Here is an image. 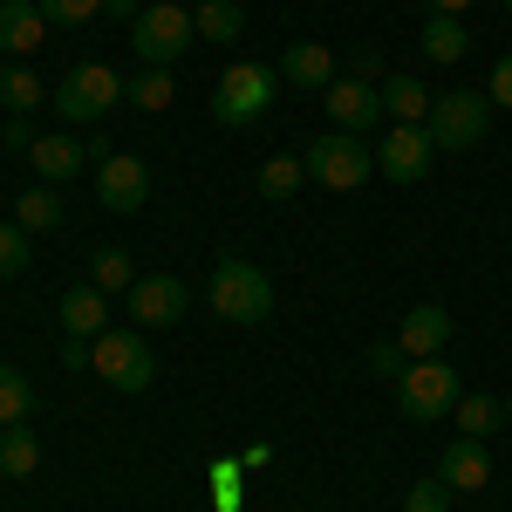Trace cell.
Wrapping results in <instances>:
<instances>
[{"label": "cell", "instance_id": "603a6c76", "mask_svg": "<svg viewBox=\"0 0 512 512\" xmlns=\"http://www.w3.org/2000/svg\"><path fill=\"white\" fill-rule=\"evenodd\" d=\"M35 465H41L35 424H7V431H0V472L7 478H35Z\"/></svg>", "mask_w": 512, "mask_h": 512}, {"label": "cell", "instance_id": "2e32d148", "mask_svg": "<svg viewBox=\"0 0 512 512\" xmlns=\"http://www.w3.org/2000/svg\"><path fill=\"white\" fill-rule=\"evenodd\" d=\"M444 342H451V315H444L437 301L410 308V315H403V328H396V349L410 355V362H424V355H444Z\"/></svg>", "mask_w": 512, "mask_h": 512}, {"label": "cell", "instance_id": "ffe728a7", "mask_svg": "<svg viewBox=\"0 0 512 512\" xmlns=\"http://www.w3.org/2000/svg\"><path fill=\"white\" fill-rule=\"evenodd\" d=\"M417 48H424L431 62H465V55H472V35H465V21H458V14H431V21H424V35H417Z\"/></svg>", "mask_w": 512, "mask_h": 512}, {"label": "cell", "instance_id": "4fadbf2b", "mask_svg": "<svg viewBox=\"0 0 512 512\" xmlns=\"http://www.w3.org/2000/svg\"><path fill=\"white\" fill-rule=\"evenodd\" d=\"M437 478H444L451 492H485V485H492V451H485V437H451L444 458H437Z\"/></svg>", "mask_w": 512, "mask_h": 512}, {"label": "cell", "instance_id": "3957f363", "mask_svg": "<svg viewBox=\"0 0 512 512\" xmlns=\"http://www.w3.org/2000/svg\"><path fill=\"white\" fill-rule=\"evenodd\" d=\"M192 41H198V21H192V7H178V0H151V7L130 21V55H137L144 69L185 62Z\"/></svg>", "mask_w": 512, "mask_h": 512}, {"label": "cell", "instance_id": "52a82bcc", "mask_svg": "<svg viewBox=\"0 0 512 512\" xmlns=\"http://www.w3.org/2000/svg\"><path fill=\"white\" fill-rule=\"evenodd\" d=\"M396 410H403L410 424H444V417L458 410V369H451L444 355L410 362V369L396 376Z\"/></svg>", "mask_w": 512, "mask_h": 512}, {"label": "cell", "instance_id": "4dcf8cb0", "mask_svg": "<svg viewBox=\"0 0 512 512\" xmlns=\"http://www.w3.org/2000/svg\"><path fill=\"white\" fill-rule=\"evenodd\" d=\"M35 7L48 14V28H89L103 14V0H35Z\"/></svg>", "mask_w": 512, "mask_h": 512}, {"label": "cell", "instance_id": "9a60e30c", "mask_svg": "<svg viewBox=\"0 0 512 512\" xmlns=\"http://www.w3.org/2000/svg\"><path fill=\"white\" fill-rule=\"evenodd\" d=\"M62 328H69V342H96V335L110 328V294H103L96 280H76V287L62 294Z\"/></svg>", "mask_w": 512, "mask_h": 512}, {"label": "cell", "instance_id": "8992f818", "mask_svg": "<svg viewBox=\"0 0 512 512\" xmlns=\"http://www.w3.org/2000/svg\"><path fill=\"white\" fill-rule=\"evenodd\" d=\"M48 103H55V117L69 123V130H76V123H103L123 103V76L110 69V62H76L69 76L55 82Z\"/></svg>", "mask_w": 512, "mask_h": 512}, {"label": "cell", "instance_id": "74e56055", "mask_svg": "<svg viewBox=\"0 0 512 512\" xmlns=\"http://www.w3.org/2000/svg\"><path fill=\"white\" fill-rule=\"evenodd\" d=\"M103 14H110V21H137V14H144V0H103Z\"/></svg>", "mask_w": 512, "mask_h": 512}, {"label": "cell", "instance_id": "d590c367", "mask_svg": "<svg viewBox=\"0 0 512 512\" xmlns=\"http://www.w3.org/2000/svg\"><path fill=\"white\" fill-rule=\"evenodd\" d=\"M349 76L355 82H376V76H383V55H376V48H355V55H349Z\"/></svg>", "mask_w": 512, "mask_h": 512}, {"label": "cell", "instance_id": "5b68a950", "mask_svg": "<svg viewBox=\"0 0 512 512\" xmlns=\"http://www.w3.org/2000/svg\"><path fill=\"white\" fill-rule=\"evenodd\" d=\"M274 89H280V69H267V62H246V55H239L233 69L219 76V89H212V123H226V130L260 123L267 110H274Z\"/></svg>", "mask_w": 512, "mask_h": 512}, {"label": "cell", "instance_id": "484cf974", "mask_svg": "<svg viewBox=\"0 0 512 512\" xmlns=\"http://www.w3.org/2000/svg\"><path fill=\"white\" fill-rule=\"evenodd\" d=\"M0 103H7L14 117H28L35 103H48V89H41V76L28 62H14V69H0Z\"/></svg>", "mask_w": 512, "mask_h": 512}, {"label": "cell", "instance_id": "ee69618b", "mask_svg": "<svg viewBox=\"0 0 512 512\" xmlns=\"http://www.w3.org/2000/svg\"><path fill=\"white\" fill-rule=\"evenodd\" d=\"M239 7H246V0H239Z\"/></svg>", "mask_w": 512, "mask_h": 512}, {"label": "cell", "instance_id": "f35d334b", "mask_svg": "<svg viewBox=\"0 0 512 512\" xmlns=\"http://www.w3.org/2000/svg\"><path fill=\"white\" fill-rule=\"evenodd\" d=\"M62 369H89V342H62Z\"/></svg>", "mask_w": 512, "mask_h": 512}, {"label": "cell", "instance_id": "1f68e13d", "mask_svg": "<svg viewBox=\"0 0 512 512\" xmlns=\"http://www.w3.org/2000/svg\"><path fill=\"white\" fill-rule=\"evenodd\" d=\"M403 512H451V485H444V478H417V485L403 492Z\"/></svg>", "mask_w": 512, "mask_h": 512}, {"label": "cell", "instance_id": "d6986e66", "mask_svg": "<svg viewBox=\"0 0 512 512\" xmlns=\"http://www.w3.org/2000/svg\"><path fill=\"white\" fill-rule=\"evenodd\" d=\"M376 89H383V117H390V123H424V117H431L437 89H424L417 76H390V82H376Z\"/></svg>", "mask_w": 512, "mask_h": 512}, {"label": "cell", "instance_id": "4316f807", "mask_svg": "<svg viewBox=\"0 0 512 512\" xmlns=\"http://www.w3.org/2000/svg\"><path fill=\"white\" fill-rule=\"evenodd\" d=\"M28 410H35V383L14 362H0V431L7 424H28Z\"/></svg>", "mask_w": 512, "mask_h": 512}, {"label": "cell", "instance_id": "30bf717a", "mask_svg": "<svg viewBox=\"0 0 512 512\" xmlns=\"http://www.w3.org/2000/svg\"><path fill=\"white\" fill-rule=\"evenodd\" d=\"M431 164H437V144L424 123H390V137L376 144V178H390V185H417Z\"/></svg>", "mask_w": 512, "mask_h": 512}, {"label": "cell", "instance_id": "cb8c5ba5", "mask_svg": "<svg viewBox=\"0 0 512 512\" xmlns=\"http://www.w3.org/2000/svg\"><path fill=\"white\" fill-rule=\"evenodd\" d=\"M192 21H198V41H239L246 35V7L239 0H198Z\"/></svg>", "mask_w": 512, "mask_h": 512}, {"label": "cell", "instance_id": "60d3db41", "mask_svg": "<svg viewBox=\"0 0 512 512\" xmlns=\"http://www.w3.org/2000/svg\"><path fill=\"white\" fill-rule=\"evenodd\" d=\"M506 431H512V396H506Z\"/></svg>", "mask_w": 512, "mask_h": 512}, {"label": "cell", "instance_id": "e575fe53", "mask_svg": "<svg viewBox=\"0 0 512 512\" xmlns=\"http://www.w3.org/2000/svg\"><path fill=\"white\" fill-rule=\"evenodd\" d=\"M485 96H492V110H512V55L492 62V82H485Z\"/></svg>", "mask_w": 512, "mask_h": 512}, {"label": "cell", "instance_id": "44dd1931", "mask_svg": "<svg viewBox=\"0 0 512 512\" xmlns=\"http://www.w3.org/2000/svg\"><path fill=\"white\" fill-rule=\"evenodd\" d=\"M253 185H260V198H267V205H287V198L308 185V164L294 158V151H274V158L260 164V178H253Z\"/></svg>", "mask_w": 512, "mask_h": 512}, {"label": "cell", "instance_id": "5bb4252c", "mask_svg": "<svg viewBox=\"0 0 512 512\" xmlns=\"http://www.w3.org/2000/svg\"><path fill=\"white\" fill-rule=\"evenodd\" d=\"M274 69H280L287 89H328V82H335V48H328V41H287Z\"/></svg>", "mask_w": 512, "mask_h": 512}, {"label": "cell", "instance_id": "7402d4cb", "mask_svg": "<svg viewBox=\"0 0 512 512\" xmlns=\"http://www.w3.org/2000/svg\"><path fill=\"white\" fill-rule=\"evenodd\" d=\"M14 226L21 233H55L62 226V192L55 185H28V192L14 198Z\"/></svg>", "mask_w": 512, "mask_h": 512}, {"label": "cell", "instance_id": "e0dca14e", "mask_svg": "<svg viewBox=\"0 0 512 512\" xmlns=\"http://www.w3.org/2000/svg\"><path fill=\"white\" fill-rule=\"evenodd\" d=\"M41 41H48V14H41L35 0H0V48L28 62Z\"/></svg>", "mask_w": 512, "mask_h": 512}, {"label": "cell", "instance_id": "277c9868", "mask_svg": "<svg viewBox=\"0 0 512 512\" xmlns=\"http://www.w3.org/2000/svg\"><path fill=\"white\" fill-rule=\"evenodd\" d=\"M301 164H308V178L328 185V192H355V185L376 178V144L355 137V130H321L315 144L301 151Z\"/></svg>", "mask_w": 512, "mask_h": 512}, {"label": "cell", "instance_id": "7bdbcfd3", "mask_svg": "<svg viewBox=\"0 0 512 512\" xmlns=\"http://www.w3.org/2000/svg\"><path fill=\"white\" fill-rule=\"evenodd\" d=\"M506 21H512V0H506Z\"/></svg>", "mask_w": 512, "mask_h": 512}, {"label": "cell", "instance_id": "ab89813d", "mask_svg": "<svg viewBox=\"0 0 512 512\" xmlns=\"http://www.w3.org/2000/svg\"><path fill=\"white\" fill-rule=\"evenodd\" d=\"M465 7L472 0H431V14H458V21H465Z\"/></svg>", "mask_w": 512, "mask_h": 512}, {"label": "cell", "instance_id": "ba28073f", "mask_svg": "<svg viewBox=\"0 0 512 512\" xmlns=\"http://www.w3.org/2000/svg\"><path fill=\"white\" fill-rule=\"evenodd\" d=\"M424 130H431L437 151H472L478 137L492 130V96L485 89H437Z\"/></svg>", "mask_w": 512, "mask_h": 512}, {"label": "cell", "instance_id": "8d00e7d4", "mask_svg": "<svg viewBox=\"0 0 512 512\" xmlns=\"http://www.w3.org/2000/svg\"><path fill=\"white\" fill-rule=\"evenodd\" d=\"M0 137H7V151H35V123H28V117H7Z\"/></svg>", "mask_w": 512, "mask_h": 512}, {"label": "cell", "instance_id": "8fae6325", "mask_svg": "<svg viewBox=\"0 0 512 512\" xmlns=\"http://www.w3.org/2000/svg\"><path fill=\"white\" fill-rule=\"evenodd\" d=\"M192 308V287L178 274H137L130 287V328H171V321H185Z\"/></svg>", "mask_w": 512, "mask_h": 512}, {"label": "cell", "instance_id": "7c38bea8", "mask_svg": "<svg viewBox=\"0 0 512 512\" xmlns=\"http://www.w3.org/2000/svg\"><path fill=\"white\" fill-rule=\"evenodd\" d=\"M321 103H328V123H335V130H355V137L383 117V89H376V82H355V76H335L321 89Z\"/></svg>", "mask_w": 512, "mask_h": 512}, {"label": "cell", "instance_id": "d6a6232c", "mask_svg": "<svg viewBox=\"0 0 512 512\" xmlns=\"http://www.w3.org/2000/svg\"><path fill=\"white\" fill-rule=\"evenodd\" d=\"M239 499H246L239 465H212V506H219V512H239Z\"/></svg>", "mask_w": 512, "mask_h": 512}, {"label": "cell", "instance_id": "7a4b0ae2", "mask_svg": "<svg viewBox=\"0 0 512 512\" xmlns=\"http://www.w3.org/2000/svg\"><path fill=\"white\" fill-rule=\"evenodd\" d=\"M89 369L123 396H144L158 383V355L144 342V328H103V335L89 342Z\"/></svg>", "mask_w": 512, "mask_h": 512}, {"label": "cell", "instance_id": "836d02e7", "mask_svg": "<svg viewBox=\"0 0 512 512\" xmlns=\"http://www.w3.org/2000/svg\"><path fill=\"white\" fill-rule=\"evenodd\" d=\"M403 362H410V355L396 349V335H390V342H376V349H369V369H376L383 383H396V376H403Z\"/></svg>", "mask_w": 512, "mask_h": 512}, {"label": "cell", "instance_id": "ac0fdd59", "mask_svg": "<svg viewBox=\"0 0 512 512\" xmlns=\"http://www.w3.org/2000/svg\"><path fill=\"white\" fill-rule=\"evenodd\" d=\"M82 158H89V144H76V130H55V137H35V151L28 164L41 171V185H62V178H76Z\"/></svg>", "mask_w": 512, "mask_h": 512}, {"label": "cell", "instance_id": "9c48e42d", "mask_svg": "<svg viewBox=\"0 0 512 512\" xmlns=\"http://www.w3.org/2000/svg\"><path fill=\"white\" fill-rule=\"evenodd\" d=\"M144 198H151V164L137 151H103V164H96V205L130 219V212H144Z\"/></svg>", "mask_w": 512, "mask_h": 512}, {"label": "cell", "instance_id": "f546056e", "mask_svg": "<svg viewBox=\"0 0 512 512\" xmlns=\"http://www.w3.org/2000/svg\"><path fill=\"white\" fill-rule=\"evenodd\" d=\"M35 267V253H28V233L14 226V219H0V280H21Z\"/></svg>", "mask_w": 512, "mask_h": 512}, {"label": "cell", "instance_id": "83f0119b", "mask_svg": "<svg viewBox=\"0 0 512 512\" xmlns=\"http://www.w3.org/2000/svg\"><path fill=\"white\" fill-rule=\"evenodd\" d=\"M89 280H96L103 294H130V287H137L130 253H123V246H96V253H89Z\"/></svg>", "mask_w": 512, "mask_h": 512}, {"label": "cell", "instance_id": "d4e9b609", "mask_svg": "<svg viewBox=\"0 0 512 512\" xmlns=\"http://www.w3.org/2000/svg\"><path fill=\"white\" fill-rule=\"evenodd\" d=\"M458 437H492V431H506V403L499 396H458Z\"/></svg>", "mask_w": 512, "mask_h": 512}, {"label": "cell", "instance_id": "6da1fadb", "mask_svg": "<svg viewBox=\"0 0 512 512\" xmlns=\"http://www.w3.org/2000/svg\"><path fill=\"white\" fill-rule=\"evenodd\" d=\"M205 308L219 321H233V328H260L274 315V280L260 274L253 260H239V253H219L212 280H205Z\"/></svg>", "mask_w": 512, "mask_h": 512}, {"label": "cell", "instance_id": "b9f144b4", "mask_svg": "<svg viewBox=\"0 0 512 512\" xmlns=\"http://www.w3.org/2000/svg\"><path fill=\"white\" fill-rule=\"evenodd\" d=\"M178 7H198V0H178Z\"/></svg>", "mask_w": 512, "mask_h": 512}, {"label": "cell", "instance_id": "f1b7e54d", "mask_svg": "<svg viewBox=\"0 0 512 512\" xmlns=\"http://www.w3.org/2000/svg\"><path fill=\"white\" fill-rule=\"evenodd\" d=\"M123 96H130V110H144V117L171 110V69H144L137 82H123Z\"/></svg>", "mask_w": 512, "mask_h": 512}]
</instances>
